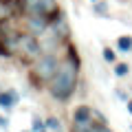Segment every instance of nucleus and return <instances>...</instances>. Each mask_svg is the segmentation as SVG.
I'll list each match as a JSON object with an SVG mask.
<instances>
[{
	"label": "nucleus",
	"instance_id": "423d86ee",
	"mask_svg": "<svg viewBox=\"0 0 132 132\" xmlns=\"http://www.w3.org/2000/svg\"><path fill=\"white\" fill-rule=\"evenodd\" d=\"M46 31H51L53 40H57V44H60L62 40H68V35H71V27H68V20L64 18V13H62V11L51 20V24H48Z\"/></svg>",
	"mask_w": 132,
	"mask_h": 132
},
{
	"label": "nucleus",
	"instance_id": "39448f33",
	"mask_svg": "<svg viewBox=\"0 0 132 132\" xmlns=\"http://www.w3.org/2000/svg\"><path fill=\"white\" fill-rule=\"evenodd\" d=\"M18 51V31H0V57H13Z\"/></svg>",
	"mask_w": 132,
	"mask_h": 132
},
{
	"label": "nucleus",
	"instance_id": "2eb2a0df",
	"mask_svg": "<svg viewBox=\"0 0 132 132\" xmlns=\"http://www.w3.org/2000/svg\"><path fill=\"white\" fill-rule=\"evenodd\" d=\"M93 9H95V13H99V15H106L108 7H106V2H99V0H95V2H93Z\"/></svg>",
	"mask_w": 132,
	"mask_h": 132
},
{
	"label": "nucleus",
	"instance_id": "9d476101",
	"mask_svg": "<svg viewBox=\"0 0 132 132\" xmlns=\"http://www.w3.org/2000/svg\"><path fill=\"white\" fill-rule=\"evenodd\" d=\"M117 48L121 53H130L132 51V38L130 35H121V38L117 40Z\"/></svg>",
	"mask_w": 132,
	"mask_h": 132
},
{
	"label": "nucleus",
	"instance_id": "a211bd4d",
	"mask_svg": "<svg viewBox=\"0 0 132 132\" xmlns=\"http://www.w3.org/2000/svg\"><path fill=\"white\" fill-rule=\"evenodd\" d=\"M126 106H128V112L132 114V99H128V101H126Z\"/></svg>",
	"mask_w": 132,
	"mask_h": 132
},
{
	"label": "nucleus",
	"instance_id": "ddd939ff",
	"mask_svg": "<svg viewBox=\"0 0 132 132\" xmlns=\"http://www.w3.org/2000/svg\"><path fill=\"white\" fill-rule=\"evenodd\" d=\"M46 128V123L42 121L40 117H33V123H31V132H40V130H44Z\"/></svg>",
	"mask_w": 132,
	"mask_h": 132
},
{
	"label": "nucleus",
	"instance_id": "412c9836",
	"mask_svg": "<svg viewBox=\"0 0 132 132\" xmlns=\"http://www.w3.org/2000/svg\"><path fill=\"white\" fill-rule=\"evenodd\" d=\"M130 130H132V128H130Z\"/></svg>",
	"mask_w": 132,
	"mask_h": 132
},
{
	"label": "nucleus",
	"instance_id": "9b49d317",
	"mask_svg": "<svg viewBox=\"0 0 132 132\" xmlns=\"http://www.w3.org/2000/svg\"><path fill=\"white\" fill-rule=\"evenodd\" d=\"M44 123H46V128H48V130H53V132H64V128H62V121H60L57 117H48Z\"/></svg>",
	"mask_w": 132,
	"mask_h": 132
},
{
	"label": "nucleus",
	"instance_id": "20e7f679",
	"mask_svg": "<svg viewBox=\"0 0 132 132\" xmlns=\"http://www.w3.org/2000/svg\"><path fill=\"white\" fill-rule=\"evenodd\" d=\"M18 51L22 53V60L24 62H35L42 53V44L38 42L35 35L31 33H18Z\"/></svg>",
	"mask_w": 132,
	"mask_h": 132
},
{
	"label": "nucleus",
	"instance_id": "1a4fd4ad",
	"mask_svg": "<svg viewBox=\"0 0 132 132\" xmlns=\"http://www.w3.org/2000/svg\"><path fill=\"white\" fill-rule=\"evenodd\" d=\"M18 101H20V97H18V93H15V90H5V93H0V108L11 110Z\"/></svg>",
	"mask_w": 132,
	"mask_h": 132
},
{
	"label": "nucleus",
	"instance_id": "f8f14e48",
	"mask_svg": "<svg viewBox=\"0 0 132 132\" xmlns=\"http://www.w3.org/2000/svg\"><path fill=\"white\" fill-rule=\"evenodd\" d=\"M128 73H130V66H128V64H123V62L114 66V75H117V77H126Z\"/></svg>",
	"mask_w": 132,
	"mask_h": 132
},
{
	"label": "nucleus",
	"instance_id": "6ab92c4d",
	"mask_svg": "<svg viewBox=\"0 0 132 132\" xmlns=\"http://www.w3.org/2000/svg\"><path fill=\"white\" fill-rule=\"evenodd\" d=\"M40 132H46V130H40Z\"/></svg>",
	"mask_w": 132,
	"mask_h": 132
},
{
	"label": "nucleus",
	"instance_id": "7ed1b4c3",
	"mask_svg": "<svg viewBox=\"0 0 132 132\" xmlns=\"http://www.w3.org/2000/svg\"><path fill=\"white\" fill-rule=\"evenodd\" d=\"M18 7L24 15H46L51 20L60 13L57 0H18Z\"/></svg>",
	"mask_w": 132,
	"mask_h": 132
},
{
	"label": "nucleus",
	"instance_id": "dca6fc26",
	"mask_svg": "<svg viewBox=\"0 0 132 132\" xmlns=\"http://www.w3.org/2000/svg\"><path fill=\"white\" fill-rule=\"evenodd\" d=\"M7 27H9V18L7 15H0V31H5Z\"/></svg>",
	"mask_w": 132,
	"mask_h": 132
},
{
	"label": "nucleus",
	"instance_id": "4be33fe9",
	"mask_svg": "<svg viewBox=\"0 0 132 132\" xmlns=\"http://www.w3.org/2000/svg\"><path fill=\"white\" fill-rule=\"evenodd\" d=\"M106 132H108V130H106Z\"/></svg>",
	"mask_w": 132,
	"mask_h": 132
},
{
	"label": "nucleus",
	"instance_id": "f257e3e1",
	"mask_svg": "<svg viewBox=\"0 0 132 132\" xmlns=\"http://www.w3.org/2000/svg\"><path fill=\"white\" fill-rule=\"evenodd\" d=\"M77 81H79V57L75 48L68 46V57L60 62L57 73L48 81V93L57 101H68L77 90Z\"/></svg>",
	"mask_w": 132,
	"mask_h": 132
},
{
	"label": "nucleus",
	"instance_id": "0eeeda50",
	"mask_svg": "<svg viewBox=\"0 0 132 132\" xmlns=\"http://www.w3.org/2000/svg\"><path fill=\"white\" fill-rule=\"evenodd\" d=\"M48 24H51V18H46V15H27V31L35 38L40 33H46Z\"/></svg>",
	"mask_w": 132,
	"mask_h": 132
},
{
	"label": "nucleus",
	"instance_id": "4468645a",
	"mask_svg": "<svg viewBox=\"0 0 132 132\" xmlns=\"http://www.w3.org/2000/svg\"><path fill=\"white\" fill-rule=\"evenodd\" d=\"M101 55H104V60H106V62H110V64H112V62L117 60V53H114L110 46H106L104 51H101Z\"/></svg>",
	"mask_w": 132,
	"mask_h": 132
},
{
	"label": "nucleus",
	"instance_id": "f3484780",
	"mask_svg": "<svg viewBox=\"0 0 132 132\" xmlns=\"http://www.w3.org/2000/svg\"><path fill=\"white\" fill-rule=\"evenodd\" d=\"M7 126H9V119H7V117H0V128H7Z\"/></svg>",
	"mask_w": 132,
	"mask_h": 132
},
{
	"label": "nucleus",
	"instance_id": "f03ea898",
	"mask_svg": "<svg viewBox=\"0 0 132 132\" xmlns=\"http://www.w3.org/2000/svg\"><path fill=\"white\" fill-rule=\"evenodd\" d=\"M57 66H60V60H57L53 53H44L38 60L33 62V68L29 71V79L35 88H40L42 84H48L53 79V75L57 73Z\"/></svg>",
	"mask_w": 132,
	"mask_h": 132
},
{
	"label": "nucleus",
	"instance_id": "aec40b11",
	"mask_svg": "<svg viewBox=\"0 0 132 132\" xmlns=\"http://www.w3.org/2000/svg\"><path fill=\"white\" fill-rule=\"evenodd\" d=\"M29 132H31V130H29Z\"/></svg>",
	"mask_w": 132,
	"mask_h": 132
},
{
	"label": "nucleus",
	"instance_id": "6e6552de",
	"mask_svg": "<svg viewBox=\"0 0 132 132\" xmlns=\"http://www.w3.org/2000/svg\"><path fill=\"white\" fill-rule=\"evenodd\" d=\"M93 112L95 110L90 108V106H86V104L77 106V108L73 110V123H88L90 119H93Z\"/></svg>",
	"mask_w": 132,
	"mask_h": 132
}]
</instances>
